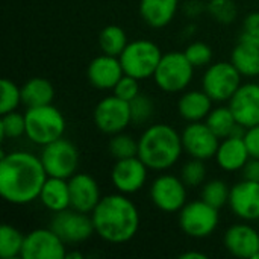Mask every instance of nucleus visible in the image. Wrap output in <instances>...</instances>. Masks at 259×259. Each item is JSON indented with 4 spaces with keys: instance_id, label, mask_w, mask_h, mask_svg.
<instances>
[{
    "instance_id": "obj_12",
    "label": "nucleus",
    "mask_w": 259,
    "mask_h": 259,
    "mask_svg": "<svg viewBox=\"0 0 259 259\" xmlns=\"http://www.w3.org/2000/svg\"><path fill=\"white\" fill-rule=\"evenodd\" d=\"M50 228L62 238L65 244L83 243L96 234L91 214H85L73 208L56 212L52 219Z\"/></svg>"
},
{
    "instance_id": "obj_10",
    "label": "nucleus",
    "mask_w": 259,
    "mask_h": 259,
    "mask_svg": "<svg viewBox=\"0 0 259 259\" xmlns=\"http://www.w3.org/2000/svg\"><path fill=\"white\" fill-rule=\"evenodd\" d=\"M187 185L181 176L162 171L150 185L149 196L152 203L162 212L175 214L187 205Z\"/></svg>"
},
{
    "instance_id": "obj_40",
    "label": "nucleus",
    "mask_w": 259,
    "mask_h": 259,
    "mask_svg": "<svg viewBox=\"0 0 259 259\" xmlns=\"http://www.w3.org/2000/svg\"><path fill=\"white\" fill-rule=\"evenodd\" d=\"M244 141L247 144L250 158L259 159V124L244 131Z\"/></svg>"
},
{
    "instance_id": "obj_35",
    "label": "nucleus",
    "mask_w": 259,
    "mask_h": 259,
    "mask_svg": "<svg viewBox=\"0 0 259 259\" xmlns=\"http://www.w3.org/2000/svg\"><path fill=\"white\" fill-rule=\"evenodd\" d=\"M129 105H131L132 124L143 126L152 120V117L155 114V103L150 96L140 93L132 102H129Z\"/></svg>"
},
{
    "instance_id": "obj_41",
    "label": "nucleus",
    "mask_w": 259,
    "mask_h": 259,
    "mask_svg": "<svg viewBox=\"0 0 259 259\" xmlns=\"http://www.w3.org/2000/svg\"><path fill=\"white\" fill-rule=\"evenodd\" d=\"M241 173H243V179L256 181V182H259V159H256V158H250V159L246 162V165L243 167Z\"/></svg>"
},
{
    "instance_id": "obj_28",
    "label": "nucleus",
    "mask_w": 259,
    "mask_h": 259,
    "mask_svg": "<svg viewBox=\"0 0 259 259\" xmlns=\"http://www.w3.org/2000/svg\"><path fill=\"white\" fill-rule=\"evenodd\" d=\"M129 39L123 27L117 24H109L102 29L99 33V47L102 53L111 56H120L126 49Z\"/></svg>"
},
{
    "instance_id": "obj_14",
    "label": "nucleus",
    "mask_w": 259,
    "mask_h": 259,
    "mask_svg": "<svg viewBox=\"0 0 259 259\" xmlns=\"http://www.w3.org/2000/svg\"><path fill=\"white\" fill-rule=\"evenodd\" d=\"M181 137L184 152L190 158L208 161L215 156L217 149L220 146V138L211 131V127L205 121L188 123L184 127Z\"/></svg>"
},
{
    "instance_id": "obj_11",
    "label": "nucleus",
    "mask_w": 259,
    "mask_h": 259,
    "mask_svg": "<svg viewBox=\"0 0 259 259\" xmlns=\"http://www.w3.org/2000/svg\"><path fill=\"white\" fill-rule=\"evenodd\" d=\"M93 118L97 129L106 135L124 132L132 124L131 105L115 94L106 96L96 105Z\"/></svg>"
},
{
    "instance_id": "obj_36",
    "label": "nucleus",
    "mask_w": 259,
    "mask_h": 259,
    "mask_svg": "<svg viewBox=\"0 0 259 259\" xmlns=\"http://www.w3.org/2000/svg\"><path fill=\"white\" fill-rule=\"evenodd\" d=\"M2 97H0V114H8L11 111H17L20 103H23L21 97V87L14 83L11 79H2L0 83Z\"/></svg>"
},
{
    "instance_id": "obj_45",
    "label": "nucleus",
    "mask_w": 259,
    "mask_h": 259,
    "mask_svg": "<svg viewBox=\"0 0 259 259\" xmlns=\"http://www.w3.org/2000/svg\"><path fill=\"white\" fill-rule=\"evenodd\" d=\"M252 259H259V252H256V253H255V256H253Z\"/></svg>"
},
{
    "instance_id": "obj_7",
    "label": "nucleus",
    "mask_w": 259,
    "mask_h": 259,
    "mask_svg": "<svg viewBox=\"0 0 259 259\" xmlns=\"http://www.w3.org/2000/svg\"><path fill=\"white\" fill-rule=\"evenodd\" d=\"M241 83L243 76L231 61L209 64L202 76V90L217 103L229 102Z\"/></svg>"
},
{
    "instance_id": "obj_20",
    "label": "nucleus",
    "mask_w": 259,
    "mask_h": 259,
    "mask_svg": "<svg viewBox=\"0 0 259 259\" xmlns=\"http://www.w3.org/2000/svg\"><path fill=\"white\" fill-rule=\"evenodd\" d=\"M70 194H71V208L85 214H91L99 205L100 194L99 182L88 173H76L68 179Z\"/></svg>"
},
{
    "instance_id": "obj_8",
    "label": "nucleus",
    "mask_w": 259,
    "mask_h": 259,
    "mask_svg": "<svg viewBox=\"0 0 259 259\" xmlns=\"http://www.w3.org/2000/svg\"><path fill=\"white\" fill-rule=\"evenodd\" d=\"M220 223V212L205 200L187 202L179 211V226L182 232L194 240L211 237Z\"/></svg>"
},
{
    "instance_id": "obj_29",
    "label": "nucleus",
    "mask_w": 259,
    "mask_h": 259,
    "mask_svg": "<svg viewBox=\"0 0 259 259\" xmlns=\"http://www.w3.org/2000/svg\"><path fill=\"white\" fill-rule=\"evenodd\" d=\"M24 237L17 228L3 225L0 228V256L3 259L21 258Z\"/></svg>"
},
{
    "instance_id": "obj_26",
    "label": "nucleus",
    "mask_w": 259,
    "mask_h": 259,
    "mask_svg": "<svg viewBox=\"0 0 259 259\" xmlns=\"http://www.w3.org/2000/svg\"><path fill=\"white\" fill-rule=\"evenodd\" d=\"M205 123L211 127V131L220 138H226L231 135H244V127L238 124L234 112L231 111L229 105L228 106H217L212 108L209 115L206 117Z\"/></svg>"
},
{
    "instance_id": "obj_43",
    "label": "nucleus",
    "mask_w": 259,
    "mask_h": 259,
    "mask_svg": "<svg viewBox=\"0 0 259 259\" xmlns=\"http://www.w3.org/2000/svg\"><path fill=\"white\" fill-rule=\"evenodd\" d=\"M181 258L182 259H206L208 255L203 253V252H197V250H190V252H185V253H181Z\"/></svg>"
},
{
    "instance_id": "obj_13",
    "label": "nucleus",
    "mask_w": 259,
    "mask_h": 259,
    "mask_svg": "<svg viewBox=\"0 0 259 259\" xmlns=\"http://www.w3.org/2000/svg\"><path fill=\"white\" fill-rule=\"evenodd\" d=\"M67 247L52 228H38L26 234L21 250L23 259H65Z\"/></svg>"
},
{
    "instance_id": "obj_33",
    "label": "nucleus",
    "mask_w": 259,
    "mask_h": 259,
    "mask_svg": "<svg viewBox=\"0 0 259 259\" xmlns=\"http://www.w3.org/2000/svg\"><path fill=\"white\" fill-rule=\"evenodd\" d=\"M0 134L3 140H17L26 135L24 114H20L17 111L3 114L0 120Z\"/></svg>"
},
{
    "instance_id": "obj_9",
    "label": "nucleus",
    "mask_w": 259,
    "mask_h": 259,
    "mask_svg": "<svg viewBox=\"0 0 259 259\" xmlns=\"http://www.w3.org/2000/svg\"><path fill=\"white\" fill-rule=\"evenodd\" d=\"M39 158L47 176L70 179L73 175L77 173L79 150L71 141L65 140L64 137L44 146Z\"/></svg>"
},
{
    "instance_id": "obj_25",
    "label": "nucleus",
    "mask_w": 259,
    "mask_h": 259,
    "mask_svg": "<svg viewBox=\"0 0 259 259\" xmlns=\"http://www.w3.org/2000/svg\"><path fill=\"white\" fill-rule=\"evenodd\" d=\"M231 62L243 77L259 76V44L241 39L231 53Z\"/></svg>"
},
{
    "instance_id": "obj_17",
    "label": "nucleus",
    "mask_w": 259,
    "mask_h": 259,
    "mask_svg": "<svg viewBox=\"0 0 259 259\" xmlns=\"http://www.w3.org/2000/svg\"><path fill=\"white\" fill-rule=\"evenodd\" d=\"M229 208L243 222L259 220V182L243 179L231 187Z\"/></svg>"
},
{
    "instance_id": "obj_22",
    "label": "nucleus",
    "mask_w": 259,
    "mask_h": 259,
    "mask_svg": "<svg viewBox=\"0 0 259 259\" xmlns=\"http://www.w3.org/2000/svg\"><path fill=\"white\" fill-rule=\"evenodd\" d=\"M214 100L203 90L184 91L178 100V114L187 123L205 121L212 109Z\"/></svg>"
},
{
    "instance_id": "obj_31",
    "label": "nucleus",
    "mask_w": 259,
    "mask_h": 259,
    "mask_svg": "<svg viewBox=\"0 0 259 259\" xmlns=\"http://www.w3.org/2000/svg\"><path fill=\"white\" fill-rule=\"evenodd\" d=\"M109 153L117 159H126L138 155V140H135L132 135L120 132L115 135H111L109 144H108Z\"/></svg>"
},
{
    "instance_id": "obj_37",
    "label": "nucleus",
    "mask_w": 259,
    "mask_h": 259,
    "mask_svg": "<svg viewBox=\"0 0 259 259\" xmlns=\"http://www.w3.org/2000/svg\"><path fill=\"white\" fill-rule=\"evenodd\" d=\"M184 53L188 58V61L194 65V68L206 67L212 61V49L203 41L190 42L187 49L184 50Z\"/></svg>"
},
{
    "instance_id": "obj_2",
    "label": "nucleus",
    "mask_w": 259,
    "mask_h": 259,
    "mask_svg": "<svg viewBox=\"0 0 259 259\" xmlns=\"http://www.w3.org/2000/svg\"><path fill=\"white\" fill-rule=\"evenodd\" d=\"M96 234L109 244L131 241L140 229L138 206L127 194L114 193L103 196L91 212Z\"/></svg>"
},
{
    "instance_id": "obj_24",
    "label": "nucleus",
    "mask_w": 259,
    "mask_h": 259,
    "mask_svg": "<svg viewBox=\"0 0 259 259\" xmlns=\"http://www.w3.org/2000/svg\"><path fill=\"white\" fill-rule=\"evenodd\" d=\"M39 202L53 214L71 208V194L68 179L49 176L39 191Z\"/></svg>"
},
{
    "instance_id": "obj_23",
    "label": "nucleus",
    "mask_w": 259,
    "mask_h": 259,
    "mask_svg": "<svg viewBox=\"0 0 259 259\" xmlns=\"http://www.w3.org/2000/svg\"><path fill=\"white\" fill-rule=\"evenodd\" d=\"M179 11V0H140V17L152 29L168 26Z\"/></svg>"
},
{
    "instance_id": "obj_16",
    "label": "nucleus",
    "mask_w": 259,
    "mask_h": 259,
    "mask_svg": "<svg viewBox=\"0 0 259 259\" xmlns=\"http://www.w3.org/2000/svg\"><path fill=\"white\" fill-rule=\"evenodd\" d=\"M237 121L244 129L259 124V83L246 82L228 102Z\"/></svg>"
},
{
    "instance_id": "obj_5",
    "label": "nucleus",
    "mask_w": 259,
    "mask_h": 259,
    "mask_svg": "<svg viewBox=\"0 0 259 259\" xmlns=\"http://www.w3.org/2000/svg\"><path fill=\"white\" fill-rule=\"evenodd\" d=\"M162 55L164 53L155 41L140 38L129 41L118 58L124 74L132 76L141 82L153 77Z\"/></svg>"
},
{
    "instance_id": "obj_4",
    "label": "nucleus",
    "mask_w": 259,
    "mask_h": 259,
    "mask_svg": "<svg viewBox=\"0 0 259 259\" xmlns=\"http://www.w3.org/2000/svg\"><path fill=\"white\" fill-rule=\"evenodd\" d=\"M24 137L30 143L41 147L62 138L67 129V123L62 112L52 103L27 108V111L24 112Z\"/></svg>"
},
{
    "instance_id": "obj_42",
    "label": "nucleus",
    "mask_w": 259,
    "mask_h": 259,
    "mask_svg": "<svg viewBox=\"0 0 259 259\" xmlns=\"http://www.w3.org/2000/svg\"><path fill=\"white\" fill-rule=\"evenodd\" d=\"M203 11H206V5L199 2V0H190L187 5H185V12L190 15V17H197L200 15Z\"/></svg>"
},
{
    "instance_id": "obj_18",
    "label": "nucleus",
    "mask_w": 259,
    "mask_h": 259,
    "mask_svg": "<svg viewBox=\"0 0 259 259\" xmlns=\"http://www.w3.org/2000/svg\"><path fill=\"white\" fill-rule=\"evenodd\" d=\"M223 244L232 256L252 259L259 252V232L247 223L232 225L225 232Z\"/></svg>"
},
{
    "instance_id": "obj_19",
    "label": "nucleus",
    "mask_w": 259,
    "mask_h": 259,
    "mask_svg": "<svg viewBox=\"0 0 259 259\" xmlns=\"http://www.w3.org/2000/svg\"><path fill=\"white\" fill-rule=\"evenodd\" d=\"M124 71L120 62L118 56L111 55H99L96 56L87 70V76L90 83L100 91H109L114 90L117 82L123 77Z\"/></svg>"
},
{
    "instance_id": "obj_32",
    "label": "nucleus",
    "mask_w": 259,
    "mask_h": 259,
    "mask_svg": "<svg viewBox=\"0 0 259 259\" xmlns=\"http://www.w3.org/2000/svg\"><path fill=\"white\" fill-rule=\"evenodd\" d=\"M206 175H208V168L205 161L191 158L182 165L179 176L188 188H196V187H202L206 182Z\"/></svg>"
},
{
    "instance_id": "obj_15",
    "label": "nucleus",
    "mask_w": 259,
    "mask_h": 259,
    "mask_svg": "<svg viewBox=\"0 0 259 259\" xmlns=\"http://www.w3.org/2000/svg\"><path fill=\"white\" fill-rule=\"evenodd\" d=\"M149 167L140 159V156H132L126 159H117L111 170V182L118 193L135 194L141 191L147 182Z\"/></svg>"
},
{
    "instance_id": "obj_27",
    "label": "nucleus",
    "mask_w": 259,
    "mask_h": 259,
    "mask_svg": "<svg viewBox=\"0 0 259 259\" xmlns=\"http://www.w3.org/2000/svg\"><path fill=\"white\" fill-rule=\"evenodd\" d=\"M21 97L27 108L49 105L55 99V88L46 77H30L21 85Z\"/></svg>"
},
{
    "instance_id": "obj_6",
    "label": "nucleus",
    "mask_w": 259,
    "mask_h": 259,
    "mask_svg": "<svg viewBox=\"0 0 259 259\" xmlns=\"http://www.w3.org/2000/svg\"><path fill=\"white\" fill-rule=\"evenodd\" d=\"M194 77V65L184 52H167L162 55L159 65L153 74L156 87L168 94L185 91Z\"/></svg>"
},
{
    "instance_id": "obj_38",
    "label": "nucleus",
    "mask_w": 259,
    "mask_h": 259,
    "mask_svg": "<svg viewBox=\"0 0 259 259\" xmlns=\"http://www.w3.org/2000/svg\"><path fill=\"white\" fill-rule=\"evenodd\" d=\"M112 94H115L117 97H120L126 102H132L140 94V80L132 76L123 74V77L114 87Z\"/></svg>"
},
{
    "instance_id": "obj_44",
    "label": "nucleus",
    "mask_w": 259,
    "mask_h": 259,
    "mask_svg": "<svg viewBox=\"0 0 259 259\" xmlns=\"http://www.w3.org/2000/svg\"><path fill=\"white\" fill-rule=\"evenodd\" d=\"M83 258V255L82 253H79V252H71V253H67V256L65 259H82Z\"/></svg>"
},
{
    "instance_id": "obj_34",
    "label": "nucleus",
    "mask_w": 259,
    "mask_h": 259,
    "mask_svg": "<svg viewBox=\"0 0 259 259\" xmlns=\"http://www.w3.org/2000/svg\"><path fill=\"white\" fill-rule=\"evenodd\" d=\"M206 12L222 24H231L237 20L238 8L234 0H209L206 3Z\"/></svg>"
},
{
    "instance_id": "obj_3",
    "label": "nucleus",
    "mask_w": 259,
    "mask_h": 259,
    "mask_svg": "<svg viewBox=\"0 0 259 259\" xmlns=\"http://www.w3.org/2000/svg\"><path fill=\"white\" fill-rule=\"evenodd\" d=\"M182 152L181 134L165 123L150 124L138 138V156L153 171L162 173L175 167Z\"/></svg>"
},
{
    "instance_id": "obj_39",
    "label": "nucleus",
    "mask_w": 259,
    "mask_h": 259,
    "mask_svg": "<svg viewBox=\"0 0 259 259\" xmlns=\"http://www.w3.org/2000/svg\"><path fill=\"white\" fill-rule=\"evenodd\" d=\"M240 38L241 39H246V41L258 42L259 44V11L249 12L244 17L243 30H241Z\"/></svg>"
},
{
    "instance_id": "obj_21",
    "label": "nucleus",
    "mask_w": 259,
    "mask_h": 259,
    "mask_svg": "<svg viewBox=\"0 0 259 259\" xmlns=\"http://www.w3.org/2000/svg\"><path fill=\"white\" fill-rule=\"evenodd\" d=\"M217 165L228 173L241 171L246 162L250 159L244 135H231L220 140V146L215 153Z\"/></svg>"
},
{
    "instance_id": "obj_1",
    "label": "nucleus",
    "mask_w": 259,
    "mask_h": 259,
    "mask_svg": "<svg viewBox=\"0 0 259 259\" xmlns=\"http://www.w3.org/2000/svg\"><path fill=\"white\" fill-rule=\"evenodd\" d=\"M41 158L27 150L2 152L0 194L11 205H27L39 197L47 179Z\"/></svg>"
},
{
    "instance_id": "obj_30",
    "label": "nucleus",
    "mask_w": 259,
    "mask_h": 259,
    "mask_svg": "<svg viewBox=\"0 0 259 259\" xmlns=\"http://www.w3.org/2000/svg\"><path fill=\"white\" fill-rule=\"evenodd\" d=\"M229 197H231V187L222 179H212L202 185L200 199L217 209L228 205Z\"/></svg>"
}]
</instances>
